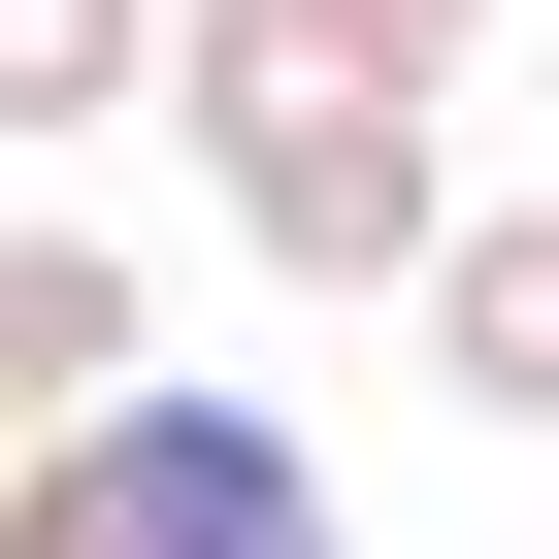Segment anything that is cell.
<instances>
[{"instance_id":"obj_1","label":"cell","mask_w":559,"mask_h":559,"mask_svg":"<svg viewBox=\"0 0 559 559\" xmlns=\"http://www.w3.org/2000/svg\"><path fill=\"white\" fill-rule=\"evenodd\" d=\"M165 132L263 297H428L461 230V67H395L362 0H165Z\"/></svg>"},{"instance_id":"obj_2","label":"cell","mask_w":559,"mask_h":559,"mask_svg":"<svg viewBox=\"0 0 559 559\" xmlns=\"http://www.w3.org/2000/svg\"><path fill=\"white\" fill-rule=\"evenodd\" d=\"M0 559H362V526H330L297 395H230V362H165V395H99L67 461H0Z\"/></svg>"},{"instance_id":"obj_3","label":"cell","mask_w":559,"mask_h":559,"mask_svg":"<svg viewBox=\"0 0 559 559\" xmlns=\"http://www.w3.org/2000/svg\"><path fill=\"white\" fill-rule=\"evenodd\" d=\"M99 395H165V297H132V230L0 198V461H67Z\"/></svg>"},{"instance_id":"obj_4","label":"cell","mask_w":559,"mask_h":559,"mask_svg":"<svg viewBox=\"0 0 559 559\" xmlns=\"http://www.w3.org/2000/svg\"><path fill=\"white\" fill-rule=\"evenodd\" d=\"M395 330H428V395H461V428H559V198H461Z\"/></svg>"},{"instance_id":"obj_5","label":"cell","mask_w":559,"mask_h":559,"mask_svg":"<svg viewBox=\"0 0 559 559\" xmlns=\"http://www.w3.org/2000/svg\"><path fill=\"white\" fill-rule=\"evenodd\" d=\"M165 99V0H0V165H99Z\"/></svg>"},{"instance_id":"obj_6","label":"cell","mask_w":559,"mask_h":559,"mask_svg":"<svg viewBox=\"0 0 559 559\" xmlns=\"http://www.w3.org/2000/svg\"><path fill=\"white\" fill-rule=\"evenodd\" d=\"M362 34H395V67H461V34H493V0H362Z\"/></svg>"}]
</instances>
